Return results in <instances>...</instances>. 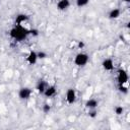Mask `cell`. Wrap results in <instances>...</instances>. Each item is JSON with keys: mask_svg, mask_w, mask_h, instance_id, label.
<instances>
[{"mask_svg": "<svg viewBox=\"0 0 130 130\" xmlns=\"http://www.w3.org/2000/svg\"><path fill=\"white\" fill-rule=\"evenodd\" d=\"M9 36L16 42H22L29 36V28H26L23 25L15 24L9 30Z\"/></svg>", "mask_w": 130, "mask_h": 130, "instance_id": "6da1fadb", "label": "cell"}, {"mask_svg": "<svg viewBox=\"0 0 130 130\" xmlns=\"http://www.w3.org/2000/svg\"><path fill=\"white\" fill-rule=\"evenodd\" d=\"M88 61H89L88 54L83 53V52H80V53L76 54L75 57H74V60H73L74 64L77 67H83V66H85L88 63Z\"/></svg>", "mask_w": 130, "mask_h": 130, "instance_id": "7a4b0ae2", "label": "cell"}, {"mask_svg": "<svg viewBox=\"0 0 130 130\" xmlns=\"http://www.w3.org/2000/svg\"><path fill=\"white\" fill-rule=\"evenodd\" d=\"M128 79H129V76H128V73L125 69L123 68H119L117 70V81H118V84H126L128 82Z\"/></svg>", "mask_w": 130, "mask_h": 130, "instance_id": "3957f363", "label": "cell"}, {"mask_svg": "<svg viewBox=\"0 0 130 130\" xmlns=\"http://www.w3.org/2000/svg\"><path fill=\"white\" fill-rule=\"evenodd\" d=\"M65 100H66L67 104H69V105H72V104L75 103V101H76V91H75L74 88L70 87V88H68L66 90Z\"/></svg>", "mask_w": 130, "mask_h": 130, "instance_id": "277c9868", "label": "cell"}, {"mask_svg": "<svg viewBox=\"0 0 130 130\" xmlns=\"http://www.w3.org/2000/svg\"><path fill=\"white\" fill-rule=\"evenodd\" d=\"M32 93V89L27 87V86H24V87H20L19 90H18V98L20 100H28L30 98Z\"/></svg>", "mask_w": 130, "mask_h": 130, "instance_id": "5b68a950", "label": "cell"}, {"mask_svg": "<svg viewBox=\"0 0 130 130\" xmlns=\"http://www.w3.org/2000/svg\"><path fill=\"white\" fill-rule=\"evenodd\" d=\"M56 93H57V88H56V86H55V85H48L43 94H44L45 98L50 99V98L55 96Z\"/></svg>", "mask_w": 130, "mask_h": 130, "instance_id": "8992f818", "label": "cell"}, {"mask_svg": "<svg viewBox=\"0 0 130 130\" xmlns=\"http://www.w3.org/2000/svg\"><path fill=\"white\" fill-rule=\"evenodd\" d=\"M102 67L106 71H112L114 69V62L111 58H106L102 62Z\"/></svg>", "mask_w": 130, "mask_h": 130, "instance_id": "52a82bcc", "label": "cell"}, {"mask_svg": "<svg viewBox=\"0 0 130 130\" xmlns=\"http://www.w3.org/2000/svg\"><path fill=\"white\" fill-rule=\"evenodd\" d=\"M39 58H38V55H37V52L35 51H30L26 57V62L29 64V65H35L37 62H38Z\"/></svg>", "mask_w": 130, "mask_h": 130, "instance_id": "ba28073f", "label": "cell"}, {"mask_svg": "<svg viewBox=\"0 0 130 130\" xmlns=\"http://www.w3.org/2000/svg\"><path fill=\"white\" fill-rule=\"evenodd\" d=\"M49 84L44 80V79H40L38 82H37V84H36V89L38 90V92L39 93H41V94H43L44 93V91H45V89L47 88V86H48Z\"/></svg>", "mask_w": 130, "mask_h": 130, "instance_id": "9c48e42d", "label": "cell"}, {"mask_svg": "<svg viewBox=\"0 0 130 130\" xmlns=\"http://www.w3.org/2000/svg\"><path fill=\"white\" fill-rule=\"evenodd\" d=\"M28 18H29V16L27 14H25V13H19L15 17V24L22 25V23H24L25 21H27Z\"/></svg>", "mask_w": 130, "mask_h": 130, "instance_id": "30bf717a", "label": "cell"}, {"mask_svg": "<svg viewBox=\"0 0 130 130\" xmlns=\"http://www.w3.org/2000/svg\"><path fill=\"white\" fill-rule=\"evenodd\" d=\"M70 6V0H59L57 2V9L60 11H64L68 9Z\"/></svg>", "mask_w": 130, "mask_h": 130, "instance_id": "8fae6325", "label": "cell"}, {"mask_svg": "<svg viewBox=\"0 0 130 130\" xmlns=\"http://www.w3.org/2000/svg\"><path fill=\"white\" fill-rule=\"evenodd\" d=\"M120 15H121V10L119 8H113L108 13V17L110 19H117L120 17Z\"/></svg>", "mask_w": 130, "mask_h": 130, "instance_id": "7c38bea8", "label": "cell"}, {"mask_svg": "<svg viewBox=\"0 0 130 130\" xmlns=\"http://www.w3.org/2000/svg\"><path fill=\"white\" fill-rule=\"evenodd\" d=\"M84 106L87 109H96V107L99 106V102L95 99H88L86 100Z\"/></svg>", "mask_w": 130, "mask_h": 130, "instance_id": "4fadbf2b", "label": "cell"}, {"mask_svg": "<svg viewBox=\"0 0 130 130\" xmlns=\"http://www.w3.org/2000/svg\"><path fill=\"white\" fill-rule=\"evenodd\" d=\"M89 3V0H76L77 7H84Z\"/></svg>", "mask_w": 130, "mask_h": 130, "instance_id": "5bb4252c", "label": "cell"}, {"mask_svg": "<svg viewBox=\"0 0 130 130\" xmlns=\"http://www.w3.org/2000/svg\"><path fill=\"white\" fill-rule=\"evenodd\" d=\"M87 115H88V117H89V118L94 119V118L98 116V111H96V109H89V111H88Z\"/></svg>", "mask_w": 130, "mask_h": 130, "instance_id": "9a60e30c", "label": "cell"}, {"mask_svg": "<svg viewBox=\"0 0 130 130\" xmlns=\"http://www.w3.org/2000/svg\"><path fill=\"white\" fill-rule=\"evenodd\" d=\"M119 91L124 93V94H127L128 93V87L125 85V84H119V87H118Z\"/></svg>", "mask_w": 130, "mask_h": 130, "instance_id": "2e32d148", "label": "cell"}, {"mask_svg": "<svg viewBox=\"0 0 130 130\" xmlns=\"http://www.w3.org/2000/svg\"><path fill=\"white\" fill-rule=\"evenodd\" d=\"M114 111H115V114H116V115L120 116V115H122V114L124 113V108H123L122 106H117V107H115Z\"/></svg>", "mask_w": 130, "mask_h": 130, "instance_id": "e0dca14e", "label": "cell"}, {"mask_svg": "<svg viewBox=\"0 0 130 130\" xmlns=\"http://www.w3.org/2000/svg\"><path fill=\"white\" fill-rule=\"evenodd\" d=\"M42 111L44 114H49L50 111H51V106L49 104H44L43 107H42Z\"/></svg>", "mask_w": 130, "mask_h": 130, "instance_id": "ac0fdd59", "label": "cell"}, {"mask_svg": "<svg viewBox=\"0 0 130 130\" xmlns=\"http://www.w3.org/2000/svg\"><path fill=\"white\" fill-rule=\"evenodd\" d=\"M29 35L32 37H38L40 35V31L38 28H29Z\"/></svg>", "mask_w": 130, "mask_h": 130, "instance_id": "d6986e66", "label": "cell"}, {"mask_svg": "<svg viewBox=\"0 0 130 130\" xmlns=\"http://www.w3.org/2000/svg\"><path fill=\"white\" fill-rule=\"evenodd\" d=\"M37 55H38V58H39V59H45V58H47V57H48L47 53H46V52H44V51L37 52Z\"/></svg>", "mask_w": 130, "mask_h": 130, "instance_id": "ffe728a7", "label": "cell"}, {"mask_svg": "<svg viewBox=\"0 0 130 130\" xmlns=\"http://www.w3.org/2000/svg\"><path fill=\"white\" fill-rule=\"evenodd\" d=\"M84 46H85V44H84L82 41H78V42H77V47H78V49H83Z\"/></svg>", "mask_w": 130, "mask_h": 130, "instance_id": "44dd1931", "label": "cell"}, {"mask_svg": "<svg viewBox=\"0 0 130 130\" xmlns=\"http://www.w3.org/2000/svg\"><path fill=\"white\" fill-rule=\"evenodd\" d=\"M124 2H126V3H129V2H130V0H124Z\"/></svg>", "mask_w": 130, "mask_h": 130, "instance_id": "7402d4cb", "label": "cell"}]
</instances>
